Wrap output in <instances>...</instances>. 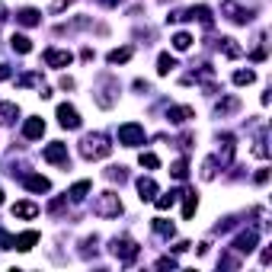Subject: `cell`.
<instances>
[{
    "label": "cell",
    "instance_id": "obj_1",
    "mask_svg": "<svg viewBox=\"0 0 272 272\" xmlns=\"http://www.w3.org/2000/svg\"><path fill=\"white\" fill-rule=\"evenodd\" d=\"M109 151H112V144H109V141H106L103 135H87V138H84V144H80V154H84L87 160L109 157Z\"/></svg>",
    "mask_w": 272,
    "mask_h": 272
},
{
    "label": "cell",
    "instance_id": "obj_2",
    "mask_svg": "<svg viewBox=\"0 0 272 272\" xmlns=\"http://www.w3.org/2000/svg\"><path fill=\"white\" fill-rule=\"evenodd\" d=\"M119 211H122V199L115 192H103L96 202H93V215H100V218H115Z\"/></svg>",
    "mask_w": 272,
    "mask_h": 272
},
{
    "label": "cell",
    "instance_id": "obj_3",
    "mask_svg": "<svg viewBox=\"0 0 272 272\" xmlns=\"http://www.w3.org/2000/svg\"><path fill=\"white\" fill-rule=\"evenodd\" d=\"M119 144H125V147H138V144H144V128L135 125V122L122 125V128H119Z\"/></svg>",
    "mask_w": 272,
    "mask_h": 272
},
{
    "label": "cell",
    "instance_id": "obj_4",
    "mask_svg": "<svg viewBox=\"0 0 272 272\" xmlns=\"http://www.w3.org/2000/svg\"><path fill=\"white\" fill-rule=\"evenodd\" d=\"M112 253L119 256L122 263H135L138 259V243L128 240V237H119V240H112Z\"/></svg>",
    "mask_w": 272,
    "mask_h": 272
},
{
    "label": "cell",
    "instance_id": "obj_5",
    "mask_svg": "<svg viewBox=\"0 0 272 272\" xmlns=\"http://www.w3.org/2000/svg\"><path fill=\"white\" fill-rule=\"evenodd\" d=\"M58 122H61V128H80V115H77V109L74 106H67V103H61L58 106Z\"/></svg>",
    "mask_w": 272,
    "mask_h": 272
},
{
    "label": "cell",
    "instance_id": "obj_6",
    "mask_svg": "<svg viewBox=\"0 0 272 272\" xmlns=\"http://www.w3.org/2000/svg\"><path fill=\"white\" fill-rule=\"evenodd\" d=\"M42 157L48 163H67V144H61V141H55V144H48L42 151Z\"/></svg>",
    "mask_w": 272,
    "mask_h": 272
},
{
    "label": "cell",
    "instance_id": "obj_7",
    "mask_svg": "<svg viewBox=\"0 0 272 272\" xmlns=\"http://www.w3.org/2000/svg\"><path fill=\"white\" fill-rule=\"evenodd\" d=\"M42 58H45V64H52V67H67L70 61H74V55H70V52H58V48H48Z\"/></svg>",
    "mask_w": 272,
    "mask_h": 272
},
{
    "label": "cell",
    "instance_id": "obj_8",
    "mask_svg": "<svg viewBox=\"0 0 272 272\" xmlns=\"http://www.w3.org/2000/svg\"><path fill=\"white\" fill-rule=\"evenodd\" d=\"M256 237H259L256 231H246V234H240V237L234 240V250H237V253H253V250H256Z\"/></svg>",
    "mask_w": 272,
    "mask_h": 272
},
{
    "label": "cell",
    "instance_id": "obj_9",
    "mask_svg": "<svg viewBox=\"0 0 272 272\" xmlns=\"http://www.w3.org/2000/svg\"><path fill=\"white\" fill-rule=\"evenodd\" d=\"M192 115H195V112L189 109V106H173V109L167 112V119H170L173 125H186L189 119H192Z\"/></svg>",
    "mask_w": 272,
    "mask_h": 272
},
{
    "label": "cell",
    "instance_id": "obj_10",
    "mask_svg": "<svg viewBox=\"0 0 272 272\" xmlns=\"http://www.w3.org/2000/svg\"><path fill=\"white\" fill-rule=\"evenodd\" d=\"M32 243H39V231H26V234H19V237H13V250H32Z\"/></svg>",
    "mask_w": 272,
    "mask_h": 272
},
{
    "label": "cell",
    "instance_id": "obj_11",
    "mask_svg": "<svg viewBox=\"0 0 272 272\" xmlns=\"http://www.w3.org/2000/svg\"><path fill=\"white\" fill-rule=\"evenodd\" d=\"M22 135H26L29 141L42 138V135H45V122H42V119H26V125H22Z\"/></svg>",
    "mask_w": 272,
    "mask_h": 272
},
{
    "label": "cell",
    "instance_id": "obj_12",
    "mask_svg": "<svg viewBox=\"0 0 272 272\" xmlns=\"http://www.w3.org/2000/svg\"><path fill=\"white\" fill-rule=\"evenodd\" d=\"M138 192H141V199H144V202H151V199L157 195V183H154L151 176H141V180H138Z\"/></svg>",
    "mask_w": 272,
    "mask_h": 272
},
{
    "label": "cell",
    "instance_id": "obj_13",
    "mask_svg": "<svg viewBox=\"0 0 272 272\" xmlns=\"http://www.w3.org/2000/svg\"><path fill=\"white\" fill-rule=\"evenodd\" d=\"M39 10H32V7H26V10H19V13H16V22H19V26H39Z\"/></svg>",
    "mask_w": 272,
    "mask_h": 272
},
{
    "label": "cell",
    "instance_id": "obj_14",
    "mask_svg": "<svg viewBox=\"0 0 272 272\" xmlns=\"http://www.w3.org/2000/svg\"><path fill=\"white\" fill-rule=\"evenodd\" d=\"M26 189H32V192H48V180L39 173H29L26 176Z\"/></svg>",
    "mask_w": 272,
    "mask_h": 272
},
{
    "label": "cell",
    "instance_id": "obj_15",
    "mask_svg": "<svg viewBox=\"0 0 272 272\" xmlns=\"http://www.w3.org/2000/svg\"><path fill=\"white\" fill-rule=\"evenodd\" d=\"M35 215H39V208L32 202H16L13 205V218H35Z\"/></svg>",
    "mask_w": 272,
    "mask_h": 272
},
{
    "label": "cell",
    "instance_id": "obj_16",
    "mask_svg": "<svg viewBox=\"0 0 272 272\" xmlns=\"http://www.w3.org/2000/svg\"><path fill=\"white\" fill-rule=\"evenodd\" d=\"M173 67H176V58H173V55H167V52H163V55L157 58V74H160V77H167V74H170Z\"/></svg>",
    "mask_w": 272,
    "mask_h": 272
},
{
    "label": "cell",
    "instance_id": "obj_17",
    "mask_svg": "<svg viewBox=\"0 0 272 272\" xmlns=\"http://www.w3.org/2000/svg\"><path fill=\"white\" fill-rule=\"evenodd\" d=\"M90 192V183L87 180H80V183H74V186H70L67 189V195H70V202H80V199H84Z\"/></svg>",
    "mask_w": 272,
    "mask_h": 272
},
{
    "label": "cell",
    "instance_id": "obj_18",
    "mask_svg": "<svg viewBox=\"0 0 272 272\" xmlns=\"http://www.w3.org/2000/svg\"><path fill=\"white\" fill-rule=\"evenodd\" d=\"M10 42H13V52H19V55H29V52H32V42L26 39V35H19V32H16Z\"/></svg>",
    "mask_w": 272,
    "mask_h": 272
},
{
    "label": "cell",
    "instance_id": "obj_19",
    "mask_svg": "<svg viewBox=\"0 0 272 272\" xmlns=\"http://www.w3.org/2000/svg\"><path fill=\"white\" fill-rule=\"evenodd\" d=\"M195 208H199V195H195V192H186V205H183V218L189 221V218H192V215H195Z\"/></svg>",
    "mask_w": 272,
    "mask_h": 272
},
{
    "label": "cell",
    "instance_id": "obj_20",
    "mask_svg": "<svg viewBox=\"0 0 272 272\" xmlns=\"http://www.w3.org/2000/svg\"><path fill=\"white\" fill-rule=\"evenodd\" d=\"M16 115H19V109L13 103H0V122H13Z\"/></svg>",
    "mask_w": 272,
    "mask_h": 272
},
{
    "label": "cell",
    "instance_id": "obj_21",
    "mask_svg": "<svg viewBox=\"0 0 272 272\" xmlns=\"http://www.w3.org/2000/svg\"><path fill=\"white\" fill-rule=\"evenodd\" d=\"M189 45H192V35H189V32H176V35H173V48H176V52H186Z\"/></svg>",
    "mask_w": 272,
    "mask_h": 272
},
{
    "label": "cell",
    "instance_id": "obj_22",
    "mask_svg": "<svg viewBox=\"0 0 272 272\" xmlns=\"http://www.w3.org/2000/svg\"><path fill=\"white\" fill-rule=\"evenodd\" d=\"M176 199H180V192H163V195L154 199V202H157V208H160V211H167V208L176 202Z\"/></svg>",
    "mask_w": 272,
    "mask_h": 272
},
{
    "label": "cell",
    "instance_id": "obj_23",
    "mask_svg": "<svg viewBox=\"0 0 272 272\" xmlns=\"http://www.w3.org/2000/svg\"><path fill=\"white\" fill-rule=\"evenodd\" d=\"M141 167H147V170H157L160 167V160H157V154H151V151H141Z\"/></svg>",
    "mask_w": 272,
    "mask_h": 272
},
{
    "label": "cell",
    "instance_id": "obj_24",
    "mask_svg": "<svg viewBox=\"0 0 272 272\" xmlns=\"http://www.w3.org/2000/svg\"><path fill=\"white\" fill-rule=\"evenodd\" d=\"M128 58H132V48H115L109 52V64H125Z\"/></svg>",
    "mask_w": 272,
    "mask_h": 272
},
{
    "label": "cell",
    "instance_id": "obj_25",
    "mask_svg": "<svg viewBox=\"0 0 272 272\" xmlns=\"http://www.w3.org/2000/svg\"><path fill=\"white\" fill-rule=\"evenodd\" d=\"M154 231H157L160 237H173V224L163 221V218H154Z\"/></svg>",
    "mask_w": 272,
    "mask_h": 272
},
{
    "label": "cell",
    "instance_id": "obj_26",
    "mask_svg": "<svg viewBox=\"0 0 272 272\" xmlns=\"http://www.w3.org/2000/svg\"><path fill=\"white\" fill-rule=\"evenodd\" d=\"M221 52L228 55V58H240V48L234 45V39H221Z\"/></svg>",
    "mask_w": 272,
    "mask_h": 272
},
{
    "label": "cell",
    "instance_id": "obj_27",
    "mask_svg": "<svg viewBox=\"0 0 272 272\" xmlns=\"http://www.w3.org/2000/svg\"><path fill=\"white\" fill-rule=\"evenodd\" d=\"M170 173L176 176V180H186V176H189V163L186 160H176L173 167H170Z\"/></svg>",
    "mask_w": 272,
    "mask_h": 272
},
{
    "label": "cell",
    "instance_id": "obj_28",
    "mask_svg": "<svg viewBox=\"0 0 272 272\" xmlns=\"http://www.w3.org/2000/svg\"><path fill=\"white\" fill-rule=\"evenodd\" d=\"M253 80H256V74H253V70H237V74H234V84H237V87H243V84H253Z\"/></svg>",
    "mask_w": 272,
    "mask_h": 272
},
{
    "label": "cell",
    "instance_id": "obj_29",
    "mask_svg": "<svg viewBox=\"0 0 272 272\" xmlns=\"http://www.w3.org/2000/svg\"><path fill=\"white\" fill-rule=\"evenodd\" d=\"M7 77H10V67H7V64H0V80H7Z\"/></svg>",
    "mask_w": 272,
    "mask_h": 272
}]
</instances>
